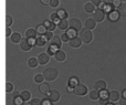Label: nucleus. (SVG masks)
Returning a JSON list of instances; mask_svg holds the SVG:
<instances>
[{"label":"nucleus","instance_id":"obj_7","mask_svg":"<svg viewBox=\"0 0 126 105\" xmlns=\"http://www.w3.org/2000/svg\"><path fill=\"white\" fill-rule=\"evenodd\" d=\"M70 45L72 46V48H80L81 45H82V43H83V41H82V39H81L80 37H74V38H71V40H70Z\"/></svg>","mask_w":126,"mask_h":105},{"label":"nucleus","instance_id":"obj_19","mask_svg":"<svg viewBox=\"0 0 126 105\" xmlns=\"http://www.w3.org/2000/svg\"><path fill=\"white\" fill-rule=\"evenodd\" d=\"M10 40H11V42H13V43H20L22 40L21 34H20L19 32H13L12 35L10 37Z\"/></svg>","mask_w":126,"mask_h":105},{"label":"nucleus","instance_id":"obj_41","mask_svg":"<svg viewBox=\"0 0 126 105\" xmlns=\"http://www.w3.org/2000/svg\"><path fill=\"white\" fill-rule=\"evenodd\" d=\"M43 37L46 38L47 40H52L53 39V32H52V31H47V32L44 33Z\"/></svg>","mask_w":126,"mask_h":105},{"label":"nucleus","instance_id":"obj_50","mask_svg":"<svg viewBox=\"0 0 126 105\" xmlns=\"http://www.w3.org/2000/svg\"><path fill=\"white\" fill-rule=\"evenodd\" d=\"M73 90H74L73 88H71V86H67V92H73Z\"/></svg>","mask_w":126,"mask_h":105},{"label":"nucleus","instance_id":"obj_52","mask_svg":"<svg viewBox=\"0 0 126 105\" xmlns=\"http://www.w3.org/2000/svg\"><path fill=\"white\" fill-rule=\"evenodd\" d=\"M114 105H121L120 103H114Z\"/></svg>","mask_w":126,"mask_h":105},{"label":"nucleus","instance_id":"obj_13","mask_svg":"<svg viewBox=\"0 0 126 105\" xmlns=\"http://www.w3.org/2000/svg\"><path fill=\"white\" fill-rule=\"evenodd\" d=\"M37 35H38V32L35 29H28V30H26V38H28V39L34 40L38 38Z\"/></svg>","mask_w":126,"mask_h":105},{"label":"nucleus","instance_id":"obj_35","mask_svg":"<svg viewBox=\"0 0 126 105\" xmlns=\"http://www.w3.org/2000/svg\"><path fill=\"white\" fill-rule=\"evenodd\" d=\"M66 33L69 34L70 38H74V37H76V35H78V31H75L74 29H71V28H70L69 30H66Z\"/></svg>","mask_w":126,"mask_h":105},{"label":"nucleus","instance_id":"obj_30","mask_svg":"<svg viewBox=\"0 0 126 105\" xmlns=\"http://www.w3.org/2000/svg\"><path fill=\"white\" fill-rule=\"evenodd\" d=\"M33 80H34L35 83L41 84V83H43V81L46 80V77H44V75H43V74H37V75H34Z\"/></svg>","mask_w":126,"mask_h":105},{"label":"nucleus","instance_id":"obj_20","mask_svg":"<svg viewBox=\"0 0 126 105\" xmlns=\"http://www.w3.org/2000/svg\"><path fill=\"white\" fill-rule=\"evenodd\" d=\"M58 27H59L61 30H67V28H69V20L61 19L58 22Z\"/></svg>","mask_w":126,"mask_h":105},{"label":"nucleus","instance_id":"obj_28","mask_svg":"<svg viewBox=\"0 0 126 105\" xmlns=\"http://www.w3.org/2000/svg\"><path fill=\"white\" fill-rule=\"evenodd\" d=\"M20 96L23 99V101L24 102H27V101H29V100L31 99V93L29 92V91H22L21 93H20Z\"/></svg>","mask_w":126,"mask_h":105},{"label":"nucleus","instance_id":"obj_53","mask_svg":"<svg viewBox=\"0 0 126 105\" xmlns=\"http://www.w3.org/2000/svg\"><path fill=\"white\" fill-rule=\"evenodd\" d=\"M126 1V0H122V2H125Z\"/></svg>","mask_w":126,"mask_h":105},{"label":"nucleus","instance_id":"obj_9","mask_svg":"<svg viewBox=\"0 0 126 105\" xmlns=\"http://www.w3.org/2000/svg\"><path fill=\"white\" fill-rule=\"evenodd\" d=\"M48 99L51 101V103H55V102H58L60 100V93L55 90H52L50 92V94L48 95Z\"/></svg>","mask_w":126,"mask_h":105},{"label":"nucleus","instance_id":"obj_21","mask_svg":"<svg viewBox=\"0 0 126 105\" xmlns=\"http://www.w3.org/2000/svg\"><path fill=\"white\" fill-rule=\"evenodd\" d=\"M101 97V92L97 90H93L90 92V99L93 100V101H96V100H100Z\"/></svg>","mask_w":126,"mask_h":105},{"label":"nucleus","instance_id":"obj_1","mask_svg":"<svg viewBox=\"0 0 126 105\" xmlns=\"http://www.w3.org/2000/svg\"><path fill=\"white\" fill-rule=\"evenodd\" d=\"M43 75L47 81H54V80H57V77L59 76V71H58L57 68L51 66V68H48L44 70Z\"/></svg>","mask_w":126,"mask_h":105},{"label":"nucleus","instance_id":"obj_11","mask_svg":"<svg viewBox=\"0 0 126 105\" xmlns=\"http://www.w3.org/2000/svg\"><path fill=\"white\" fill-rule=\"evenodd\" d=\"M39 90H40V92H41L42 94H44V95H49V94H50V92L52 91L50 89V85H49L48 83H44V82L40 84Z\"/></svg>","mask_w":126,"mask_h":105},{"label":"nucleus","instance_id":"obj_44","mask_svg":"<svg viewBox=\"0 0 126 105\" xmlns=\"http://www.w3.org/2000/svg\"><path fill=\"white\" fill-rule=\"evenodd\" d=\"M91 2L96 7V8H97V7H100L101 4H102V0H91Z\"/></svg>","mask_w":126,"mask_h":105},{"label":"nucleus","instance_id":"obj_33","mask_svg":"<svg viewBox=\"0 0 126 105\" xmlns=\"http://www.w3.org/2000/svg\"><path fill=\"white\" fill-rule=\"evenodd\" d=\"M13 103H15V105H22L24 103V101L21 96H15V99H13Z\"/></svg>","mask_w":126,"mask_h":105},{"label":"nucleus","instance_id":"obj_51","mask_svg":"<svg viewBox=\"0 0 126 105\" xmlns=\"http://www.w3.org/2000/svg\"><path fill=\"white\" fill-rule=\"evenodd\" d=\"M122 95H123V97H125V99H126V89H125V90H123Z\"/></svg>","mask_w":126,"mask_h":105},{"label":"nucleus","instance_id":"obj_17","mask_svg":"<svg viewBox=\"0 0 126 105\" xmlns=\"http://www.w3.org/2000/svg\"><path fill=\"white\" fill-rule=\"evenodd\" d=\"M43 24L46 26V28L48 29V31H54V29L58 27V23L51 21V20H46Z\"/></svg>","mask_w":126,"mask_h":105},{"label":"nucleus","instance_id":"obj_43","mask_svg":"<svg viewBox=\"0 0 126 105\" xmlns=\"http://www.w3.org/2000/svg\"><path fill=\"white\" fill-rule=\"evenodd\" d=\"M60 3V0H51L50 1V6L52 7V8H55V7H58Z\"/></svg>","mask_w":126,"mask_h":105},{"label":"nucleus","instance_id":"obj_26","mask_svg":"<svg viewBox=\"0 0 126 105\" xmlns=\"http://www.w3.org/2000/svg\"><path fill=\"white\" fill-rule=\"evenodd\" d=\"M47 43V39L44 37H38L35 39V45L38 46H44Z\"/></svg>","mask_w":126,"mask_h":105},{"label":"nucleus","instance_id":"obj_22","mask_svg":"<svg viewBox=\"0 0 126 105\" xmlns=\"http://www.w3.org/2000/svg\"><path fill=\"white\" fill-rule=\"evenodd\" d=\"M28 65H29V68H31V69L37 68V66L39 65L38 58H37V59H35V58H30V59L28 60Z\"/></svg>","mask_w":126,"mask_h":105},{"label":"nucleus","instance_id":"obj_6","mask_svg":"<svg viewBox=\"0 0 126 105\" xmlns=\"http://www.w3.org/2000/svg\"><path fill=\"white\" fill-rule=\"evenodd\" d=\"M93 18L96 22H102L105 18V11L103 9H96L93 13Z\"/></svg>","mask_w":126,"mask_h":105},{"label":"nucleus","instance_id":"obj_36","mask_svg":"<svg viewBox=\"0 0 126 105\" xmlns=\"http://www.w3.org/2000/svg\"><path fill=\"white\" fill-rule=\"evenodd\" d=\"M30 105H42V101L38 97H34L30 101Z\"/></svg>","mask_w":126,"mask_h":105},{"label":"nucleus","instance_id":"obj_27","mask_svg":"<svg viewBox=\"0 0 126 105\" xmlns=\"http://www.w3.org/2000/svg\"><path fill=\"white\" fill-rule=\"evenodd\" d=\"M37 32H38V34H41V35H44V33L48 31V29L46 28V26L44 24H39V26L37 27Z\"/></svg>","mask_w":126,"mask_h":105},{"label":"nucleus","instance_id":"obj_45","mask_svg":"<svg viewBox=\"0 0 126 105\" xmlns=\"http://www.w3.org/2000/svg\"><path fill=\"white\" fill-rule=\"evenodd\" d=\"M98 101H100V104L101 105H106V104H109L110 102H111L110 100H104V99H100Z\"/></svg>","mask_w":126,"mask_h":105},{"label":"nucleus","instance_id":"obj_46","mask_svg":"<svg viewBox=\"0 0 126 105\" xmlns=\"http://www.w3.org/2000/svg\"><path fill=\"white\" fill-rule=\"evenodd\" d=\"M6 35L7 37H9V35H12V32H11V29H10V27H6Z\"/></svg>","mask_w":126,"mask_h":105},{"label":"nucleus","instance_id":"obj_10","mask_svg":"<svg viewBox=\"0 0 126 105\" xmlns=\"http://www.w3.org/2000/svg\"><path fill=\"white\" fill-rule=\"evenodd\" d=\"M50 55L48 53H40L39 57H38V61H39V64L41 65H44V64L49 63V59H50Z\"/></svg>","mask_w":126,"mask_h":105},{"label":"nucleus","instance_id":"obj_24","mask_svg":"<svg viewBox=\"0 0 126 105\" xmlns=\"http://www.w3.org/2000/svg\"><path fill=\"white\" fill-rule=\"evenodd\" d=\"M114 9H115V7L113 6V3H109V2H105L104 6H103V10H104L105 13H107V15H109L111 11H113Z\"/></svg>","mask_w":126,"mask_h":105},{"label":"nucleus","instance_id":"obj_5","mask_svg":"<svg viewBox=\"0 0 126 105\" xmlns=\"http://www.w3.org/2000/svg\"><path fill=\"white\" fill-rule=\"evenodd\" d=\"M33 44L31 43V41L28 39V38H23V39L21 40V42H20V48H21L22 51H24V52H27V51H30L31 48H32Z\"/></svg>","mask_w":126,"mask_h":105},{"label":"nucleus","instance_id":"obj_29","mask_svg":"<svg viewBox=\"0 0 126 105\" xmlns=\"http://www.w3.org/2000/svg\"><path fill=\"white\" fill-rule=\"evenodd\" d=\"M58 15H59L60 19H66L67 17H69V15H67V12L64 10V9H59V10L57 11Z\"/></svg>","mask_w":126,"mask_h":105},{"label":"nucleus","instance_id":"obj_18","mask_svg":"<svg viewBox=\"0 0 126 105\" xmlns=\"http://www.w3.org/2000/svg\"><path fill=\"white\" fill-rule=\"evenodd\" d=\"M62 40H61V37H53L52 40H50V44L51 45H54L57 46L58 49L60 48V46L62 45Z\"/></svg>","mask_w":126,"mask_h":105},{"label":"nucleus","instance_id":"obj_12","mask_svg":"<svg viewBox=\"0 0 126 105\" xmlns=\"http://www.w3.org/2000/svg\"><path fill=\"white\" fill-rule=\"evenodd\" d=\"M54 58H55V60H57L58 62H63L65 59H66V54H65L64 51H62V50H60L59 49V50L55 52Z\"/></svg>","mask_w":126,"mask_h":105},{"label":"nucleus","instance_id":"obj_16","mask_svg":"<svg viewBox=\"0 0 126 105\" xmlns=\"http://www.w3.org/2000/svg\"><path fill=\"white\" fill-rule=\"evenodd\" d=\"M120 99H121V94L118 91H111V92H110V101H111L112 103H115V102L118 101Z\"/></svg>","mask_w":126,"mask_h":105},{"label":"nucleus","instance_id":"obj_34","mask_svg":"<svg viewBox=\"0 0 126 105\" xmlns=\"http://www.w3.org/2000/svg\"><path fill=\"white\" fill-rule=\"evenodd\" d=\"M50 20H51V21H53V22H57V23H58V22H59L61 19H60V18H59V15H58V13H57V12H54V13H51V15H50Z\"/></svg>","mask_w":126,"mask_h":105},{"label":"nucleus","instance_id":"obj_4","mask_svg":"<svg viewBox=\"0 0 126 105\" xmlns=\"http://www.w3.org/2000/svg\"><path fill=\"white\" fill-rule=\"evenodd\" d=\"M73 93L75 95H79V96H83V95H86L87 94V88L82 83H79L78 85L74 88Z\"/></svg>","mask_w":126,"mask_h":105},{"label":"nucleus","instance_id":"obj_38","mask_svg":"<svg viewBox=\"0 0 126 105\" xmlns=\"http://www.w3.org/2000/svg\"><path fill=\"white\" fill-rule=\"evenodd\" d=\"M100 99L110 100V93L107 92L106 90H105V91H102V92H101V97H100Z\"/></svg>","mask_w":126,"mask_h":105},{"label":"nucleus","instance_id":"obj_32","mask_svg":"<svg viewBox=\"0 0 126 105\" xmlns=\"http://www.w3.org/2000/svg\"><path fill=\"white\" fill-rule=\"evenodd\" d=\"M59 50V49L57 48V46H54V45H50L49 46V49H48V51H47V53H48L49 55H53V54H55V52Z\"/></svg>","mask_w":126,"mask_h":105},{"label":"nucleus","instance_id":"obj_8","mask_svg":"<svg viewBox=\"0 0 126 105\" xmlns=\"http://www.w3.org/2000/svg\"><path fill=\"white\" fill-rule=\"evenodd\" d=\"M94 89L100 91V92L105 91L106 90V82H105L104 80H97V81L94 83Z\"/></svg>","mask_w":126,"mask_h":105},{"label":"nucleus","instance_id":"obj_2","mask_svg":"<svg viewBox=\"0 0 126 105\" xmlns=\"http://www.w3.org/2000/svg\"><path fill=\"white\" fill-rule=\"evenodd\" d=\"M79 35H80V38L82 39L83 43H86L89 44L90 42L92 41V39H93V34H92V31L90 30V29L87 28H82V30L80 31V33H79Z\"/></svg>","mask_w":126,"mask_h":105},{"label":"nucleus","instance_id":"obj_3","mask_svg":"<svg viewBox=\"0 0 126 105\" xmlns=\"http://www.w3.org/2000/svg\"><path fill=\"white\" fill-rule=\"evenodd\" d=\"M69 27L71 29H74V30L78 31V32H80V31L82 30V23H81V21L78 18H70Z\"/></svg>","mask_w":126,"mask_h":105},{"label":"nucleus","instance_id":"obj_25","mask_svg":"<svg viewBox=\"0 0 126 105\" xmlns=\"http://www.w3.org/2000/svg\"><path fill=\"white\" fill-rule=\"evenodd\" d=\"M79 84V80L76 76H71L69 79V83H67V86H71V88H75L76 85Z\"/></svg>","mask_w":126,"mask_h":105},{"label":"nucleus","instance_id":"obj_14","mask_svg":"<svg viewBox=\"0 0 126 105\" xmlns=\"http://www.w3.org/2000/svg\"><path fill=\"white\" fill-rule=\"evenodd\" d=\"M84 27L87 29H90V30H93V29L96 27V21L94 20V18H89L87 20H85Z\"/></svg>","mask_w":126,"mask_h":105},{"label":"nucleus","instance_id":"obj_48","mask_svg":"<svg viewBox=\"0 0 126 105\" xmlns=\"http://www.w3.org/2000/svg\"><path fill=\"white\" fill-rule=\"evenodd\" d=\"M118 103L121 105H126V99L125 97H121V99L118 100Z\"/></svg>","mask_w":126,"mask_h":105},{"label":"nucleus","instance_id":"obj_49","mask_svg":"<svg viewBox=\"0 0 126 105\" xmlns=\"http://www.w3.org/2000/svg\"><path fill=\"white\" fill-rule=\"evenodd\" d=\"M40 1H41L42 4L47 6V4H50V1H51V0H40Z\"/></svg>","mask_w":126,"mask_h":105},{"label":"nucleus","instance_id":"obj_23","mask_svg":"<svg viewBox=\"0 0 126 105\" xmlns=\"http://www.w3.org/2000/svg\"><path fill=\"white\" fill-rule=\"evenodd\" d=\"M95 8H96V7L94 6V4L92 3V2H87V3L84 6L85 11H86V12H89V13H94V11L96 10Z\"/></svg>","mask_w":126,"mask_h":105},{"label":"nucleus","instance_id":"obj_42","mask_svg":"<svg viewBox=\"0 0 126 105\" xmlns=\"http://www.w3.org/2000/svg\"><path fill=\"white\" fill-rule=\"evenodd\" d=\"M112 3H113V6L115 7V8L118 9V8H120V6L123 3V2H122V0H113V1H112Z\"/></svg>","mask_w":126,"mask_h":105},{"label":"nucleus","instance_id":"obj_15","mask_svg":"<svg viewBox=\"0 0 126 105\" xmlns=\"http://www.w3.org/2000/svg\"><path fill=\"white\" fill-rule=\"evenodd\" d=\"M107 17H109V19L111 20V21H117L118 20V18L121 17V13H120V11L118 10H113V11H111V12L107 15Z\"/></svg>","mask_w":126,"mask_h":105},{"label":"nucleus","instance_id":"obj_31","mask_svg":"<svg viewBox=\"0 0 126 105\" xmlns=\"http://www.w3.org/2000/svg\"><path fill=\"white\" fill-rule=\"evenodd\" d=\"M118 11H120V13H121V15H122V17L126 18V3H125V2H123V3L120 6Z\"/></svg>","mask_w":126,"mask_h":105},{"label":"nucleus","instance_id":"obj_39","mask_svg":"<svg viewBox=\"0 0 126 105\" xmlns=\"http://www.w3.org/2000/svg\"><path fill=\"white\" fill-rule=\"evenodd\" d=\"M12 24V17L9 15H6V27H11Z\"/></svg>","mask_w":126,"mask_h":105},{"label":"nucleus","instance_id":"obj_47","mask_svg":"<svg viewBox=\"0 0 126 105\" xmlns=\"http://www.w3.org/2000/svg\"><path fill=\"white\" fill-rule=\"evenodd\" d=\"M42 105H51V101L48 99V97H47L46 100H43V101H42Z\"/></svg>","mask_w":126,"mask_h":105},{"label":"nucleus","instance_id":"obj_40","mask_svg":"<svg viewBox=\"0 0 126 105\" xmlns=\"http://www.w3.org/2000/svg\"><path fill=\"white\" fill-rule=\"evenodd\" d=\"M61 40L63 42H70V40H71V38L69 37V34H67L66 32L65 33H62V35H61Z\"/></svg>","mask_w":126,"mask_h":105},{"label":"nucleus","instance_id":"obj_37","mask_svg":"<svg viewBox=\"0 0 126 105\" xmlns=\"http://www.w3.org/2000/svg\"><path fill=\"white\" fill-rule=\"evenodd\" d=\"M13 91V84L10 82H7L6 83V92L7 93H11Z\"/></svg>","mask_w":126,"mask_h":105}]
</instances>
